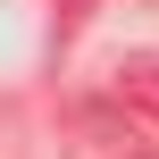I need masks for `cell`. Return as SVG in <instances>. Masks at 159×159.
I'll return each mask as SVG.
<instances>
[{"label": "cell", "instance_id": "cell-2", "mask_svg": "<svg viewBox=\"0 0 159 159\" xmlns=\"http://www.w3.org/2000/svg\"><path fill=\"white\" fill-rule=\"evenodd\" d=\"M109 109H117V117H134V126H143V134L159 143V59H117Z\"/></svg>", "mask_w": 159, "mask_h": 159}, {"label": "cell", "instance_id": "cell-3", "mask_svg": "<svg viewBox=\"0 0 159 159\" xmlns=\"http://www.w3.org/2000/svg\"><path fill=\"white\" fill-rule=\"evenodd\" d=\"M59 8H84V0H59Z\"/></svg>", "mask_w": 159, "mask_h": 159}, {"label": "cell", "instance_id": "cell-1", "mask_svg": "<svg viewBox=\"0 0 159 159\" xmlns=\"http://www.w3.org/2000/svg\"><path fill=\"white\" fill-rule=\"evenodd\" d=\"M59 143H67V159H159V143L134 117H117L109 101H75L59 117Z\"/></svg>", "mask_w": 159, "mask_h": 159}]
</instances>
